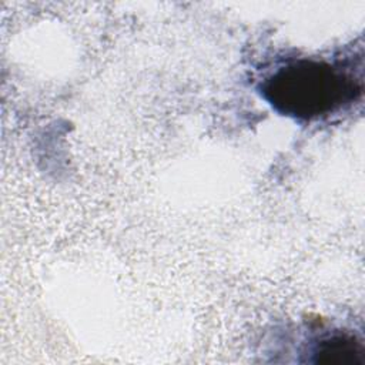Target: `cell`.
<instances>
[{
	"label": "cell",
	"instance_id": "6da1fadb",
	"mask_svg": "<svg viewBox=\"0 0 365 365\" xmlns=\"http://www.w3.org/2000/svg\"><path fill=\"white\" fill-rule=\"evenodd\" d=\"M259 93L279 114L312 121L356 101L362 93V80L335 63L297 58L267 76L259 84Z\"/></svg>",
	"mask_w": 365,
	"mask_h": 365
},
{
	"label": "cell",
	"instance_id": "7a4b0ae2",
	"mask_svg": "<svg viewBox=\"0 0 365 365\" xmlns=\"http://www.w3.org/2000/svg\"><path fill=\"white\" fill-rule=\"evenodd\" d=\"M318 365H365L362 344L351 334L335 332L321 338L312 349Z\"/></svg>",
	"mask_w": 365,
	"mask_h": 365
}]
</instances>
